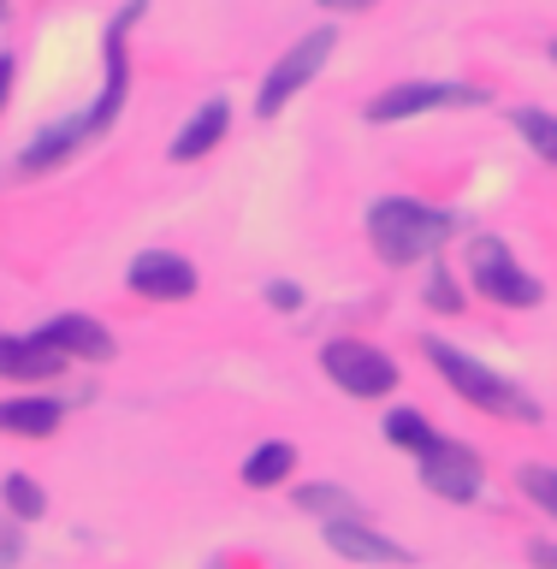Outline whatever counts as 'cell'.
I'll return each instance as SVG.
<instances>
[{
	"instance_id": "cell-2",
	"label": "cell",
	"mask_w": 557,
	"mask_h": 569,
	"mask_svg": "<svg viewBox=\"0 0 557 569\" xmlns=\"http://www.w3.org/2000/svg\"><path fill=\"white\" fill-rule=\"evenodd\" d=\"M427 356H434V368L445 373V386L457 391V398H469L475 409H487V416L498 421H523V427H540V403L528 398L516 380H505V373H493L487 362H475L469 350H457V345H427Z\"/></svg>"
},
{
	"instance_id": "cell-1",
	"label": "cell",
	"mask_w": 557,
	"mask_h": 569,
	"mask_svg": "<svg viewBox=\"0 0 557 569\" xmlns=\"http://www.w3.org/2000/svg\"><path fill=\"white\" fill-rule=\"evenodd\" d=\"M457 213H445L434 202H416V196H386V202L368 208V243L380 249L391 267H416L421 256H439L445 243L457 238Z\"/></svg>"
},
{
	"instance_id": "cell-11",
	"label": "cell",
	"mask_w": 557,
	"mask_h": 569,
	"mask_svg": "<svg viewBox=\"0 0 557 569\" xmlns=\"http://www.w3.org/2000/svg\"><path fill=\"white\" fill-rule=\"evenodd\" d=\"M42 338L60 356H89V362H107V356H113V332H107L101 320H89V315H53L42 327Z\"/></svg>"
},
{
	"instance_id": "cell-13",
	"label": "cell",
	"mask_w": 557,
	"mask_h": 569,
	"mask_svg": "<svg viewBox=\"0 0 557 569\" xmlns=\"http://www.w3.org/2000/svg\"><path fill=\"white\" fill-rule=\"evenodd\" d=\"M226 124H231V107L213 96V101H202V113H196L185 131H178V142H172V160H202L213 142L226 137Z\"/></svg>"
},
{
	"instance_id": "cell-22",
	"label": "cell",
	"mask_w": 557,
	"mask_h": 569,
	"mask_svg": "<svg viewBox=\"0 0 557 569\" xmlns=\"http://www.w3.org/2000/svg\"><path fill=\"white\" fill-rule=\"evenodd\" d=\"M267 302H273V309H302V291L291 279H279V284H267Z\"/></svg>"
},
{
	"instance_id": "cell-10",
	"label": "cell",
	"mask_w": 557,
	"mask_h": 569,
	"mask_svg": "<svg viewBox=\"0 0 557 569\" xmlns=\"http://www.w3.org/2000/svg\"><path fill=\"white\" fill-rule=\"evenodd\" d=\"M60 373H66V356L42 332H30V338L0 332V380H60Z\"/></svg>"
},
{
	"instance_id": "cell-21",
	"label": "cell",
	"mask_w": 557,
	"mask_h": 569,
	"mask_svg": "<svg viewBox=\"0 0 557 569\" xmlns=\"http://www.w3.org/2000/svg\"><path fill=\"white\" fill-rule=\"evenodd\" d=\"M18 558H24V533H18V522L0 516V569H12Z\"/></svg>"
},
{
	"instance_id": "cell-19",
	"label": "cell",
	"mask_w": 557,
	"mask_h": 569,
	"mask_svg": "<svg viewBox=\"0 0 557 569\" xmlns=\"http://www.w3.org/2000/svg\"><path fill=\"white\" fill-rule=\"evenodd\" d=\"M516 480H523V492L557 522V469H546V462H528V469H516Z\"/></svg>"
},
{
	"instance_id": "cell-14",
	"label": "cell",
	"mask_w": 557,
	"mask_h": 569,
	"mask_svg": "<svg viewBox=\"0 0 557 569\" xmlns=\"http://www.w3.org/2000/svg\"><path fill=\"white\" fill-rule=\"evenodd\" d=\"M291 469H297V445L291 439H267V445H256V451L243 457V487L267 492V487H279Z\"/></svg>"
},
{
	"instance_id": "cell-26",
	"label": "cell",
	"mask_w": 557,
	"mask_h": 569,
	"mask_svg": "<svg viewBox=\"0 0 557 569\" xmlns=\"http://www.w3.org/2000/svg\"><path fill=\"white\" fill-rule=\"evenodd\" d=\"M551 60H557V42H551Z\"/></svg>"
},
{
	"instance_id": "cell-9",
	"label": "cell",
	"mask_w": 557,
	"mask_h": 569,
	"mask_svg": "<svg viewBox=\"0 0 557 569\" xmlns=\"http://www.w3.org/2000/svg\"><path fill=\"white\" fill-rule=\"evenodd\" d=\"M125 284L137 297H155V302H178L196 291V267L185 256H167V249H142V256L125 267Z\"/></svg>"
},
{
	"instance_id": "cell-23",
	"label": "cell",
	"mask_w": 557,
	"mask_h": 569,
	"mask_svg": "<svg viewBox=\"0 0 557 569\" xmlns=\"http://www.w3.org/2000/svg\"><path fill=\"white\" fill-rule=\"evenodd\" d=\"M528 563L534 569H557V540H534L528 546Z\"/></svg>"
},
{
	"instance_id": "cell-24",
	"label": "cell",
	"mask_w": 557,
	"mask_h": 569,
	"mask_svg": "<svg viewBox=\"0 0 557 569\" xmlns=\"http://www.w3.org/2000/svg\"><path fill=\"white\" fill-rule=\"evenodd\" d=\"M12 96V53H0V107H7Z\"/></svg>"
},
{
	"instance_id": "cell-12",
	"label": "cell",
	"mask_w": 557,
	"mask_h": 569,
	"mask_svg": "<svg viewBox=\"0 0 557 569\" xmlns=\"http://www.w3.org/2000/svg\"><path fill=\"white\" fill-rule=\"evenodd\" d=\"M66 403L60 398H0V433H18V439H48L60 427Z\"/></svg>"
},
{
	"instance_id": "cell-8",
	"label": "cell",
	"mask_w": 557,
	"mask_h": 569,
	"mask_svg": "<svg viewBox=\"0 0 557 569\" xmlns=\"http://www.w3.org/2000/svg\"><path fill=\"white\" fill-rule=\"evenodd\" d=\"M320 533H327V546L338 551V558H350V563H386V569H409V563H416V551L398 546V540H386L368 516H356V522H320Z\"/></svg>"
},
{
	"instance_id": "cell-15",
	"label": "cell",
	"mask_w": 557,
	"mask_h": 569,
	"mask_svg": "<svg viewBox=\"0 0 557 569\" xmlns=\"http://www.w3.org/2000/svg\"><path fill=\"white\" fill-rule=\"evenodd\" d=\"M297 510L320 516V522H356V516H368L345 487H297Z\"/></svg>"
},
{
	"instance_id": "cell-7",
	"label": "cell",
	"mask_w": 557,
	"mask_h": 569,
	"mask_svg": "<svg viewBox=\"0 0 557 569\" xmlns=\"http://www.w3.org/2000/svg\"><path fill=\"white\" fill-rule=\"evenodd\" d=\"M487 96L469 83H398L386 96L368 101V119L374 124H391V119H409V113H434V107H480Z\"/></svg>"
},
{
	"instance_id": "cell-16",
	"label": "cell",
	"mask_w": 557,
	"mask_h": 569,
	"mask_svg": "<svg viewBox=\"0 0 557 569\" xmlns=\"http://www.w3.org/2000/svg\"><path fill=\"white\" fill-rule=\"evenodd\" d=\"M386 439L421 457V451H427V445H434L439 433L427 427V416H421V409H391V416H386Z\"/></svg>"
},
{
	"instance_id": "cell-3",
	"label": "cell",
	"mask_w": 557,
	"mask_h": 569,
	"mask_svg": "<svg viewBox=\"0 0 557 569\" xmlns=\"http://www.w3.org/2000/svg\"><path fill=\"white\" fill-rule=\"evenodd\" d=\"M469 284L487 302H505V309H534L546 291L528 267H516L505 238H469Z\"/></svg>"
},
{
	"instance_id": "cell-25",
	"label": "cell",
	"mask_w": 557,
	"mask_h": 569,
	"mask_svg": "<svg viewBox=\"0 0 557 569\" xmlns=\"http://www.w3.org/2000/svg\"><path fill=\"white\" fill-rule=\"evenodd\" d=\"M315 7H327V12H362V7H374V0H315Z\"/></svg>"
},
{
	"instance_id": "cell-5",
	"label": "cell",
	"mask_w": 557,
	"mask_h": 569,
	"mask_svg": "<svg viewBox=\"0 0 557 569\" xmlns=\"http://www.w3.org/2000/svg\"><path fill=\"white\" fill-rule=\"evenodd\" d=\"M332 48H338V30H332V24H327V30H309V36H302V42H297V48H285V53H279V66L267 71V78H261L256 113H261V119H273L279 107L291 101L297 89H302V83H309L320 66L332 60Z\"/></svg>"
},
{
	"instance_id": "cell-17",
	"label": "cell",
	"mask_w": 557,
	"mask_h": 569,
	"mask_svg": "<svg viewBox=\"0 0 557 569\" xmlns=\"http://www.w3.org/2000/svg\"><path fill=\"white\" fill-rule=\"evenodd\" d=\"M0 498H7V510L18 516V522H42V510H48V492L36 487L30 475H7V487H0Z\"/></svg>"
},
{
	"instance_id": "cell-6",
	"label": "cell",
	"mask_w": 557,
	"mask_h": 569,
	"mask_svg": "<svg viewBox=\"0 0 557 569\" xmlns=\"http://www.w3.org/2000/svg\"><path fill=\"white\" fill-rule=\"evenodd\" d=\"M416 469H421V487L439 492V498H451V505L480 498V457L469 451V445H457V439H434L416 457Z\"/></svg>"
},
{
	"instance_id": "cell-20",
	"label": "cell",
	"mask_w": 557,
	"mask_h": 569,
	"mask_svg": "<svg viewBox=\"0 0 557 569\" xmlns=\"http://www.w3.org/2000/svg\"><path fill=\"white\" fill-rule=\"evenodd\" d=\"M427 302H434L439 315H457V309H462V297H457L451 273H434V284H427Z\"/></svg>"
},
{
	"instance_id": "cell-18",
	"label": "cell",
	"mask_w": 557,
	"mask_h": 569,
	"mask_svg": "<svg viewBox=\"0 0 557 569\" xmlns=\"http://www.w3.org/2000/svg\"><path fill=\"white\" fill-rule=\"evenodd\" d=\"M516 131L528 137L534 154L557 167V119H551V113H540V107H523V113H516Z\"/></svg>"
},
{
	"instance_id": "cell-4",
	"label": "cell",
	"mask_w": 557,
	"mask_h": 569,
	"mask_svg": "<svg viewBox=\"0 0 557 569\" xmlns=\"http://www.w3.org/2000/svg\"><path fill=\"white\" fill-rule=\"evenodd\" d=\"M320 373L350 391V398H386V391H398V362H391L386 350L362 345V338H332V345H320Z\"/></svg>"
}]
</instances>
